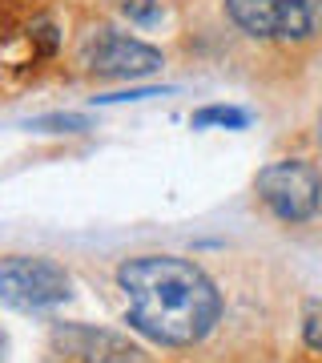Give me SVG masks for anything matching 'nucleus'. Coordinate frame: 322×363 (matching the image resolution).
I'll return each mask as SVG.
<instances>
[{
    "label": "nucleus",
    "instance_id": "obj_9",
    "mask_svg": "<svg viewBox=\"0 0 322 363\" xmlns=\"http://www.w3.org/2000/svg\"><path fill=\"white\" fill-rule=\"evenodd\" d=\"M133 25H157L161 21V0H113Z\"/></svg>",
    "mask_w": 322,
    "mask_h": 363
},
{
    "label": "nucleus",
    "instance_id": "obj_7",
    "mask_svg": "<svg viewBox=\"0 0 322 363\" xmlns=\"http://www.w3.org/2000/svg\"><path fill=\"white\" fill-rule=\"evenodd\" d=\"M190 125L193 130H246L250 125V113L238 109V105H202L190 117Z\"/></svg>",
    "mask_w": 322,
    "mask_h": 363
},
{
    "label": "nucleus",
    "instance_id": "obj_1",
    "mask_svg": "<svg viewBox=\"0 0 322 363\" xmlns=\"http://www.w3.org/2000/svg\"><path fill=\"white\" fill-rule=\"evenodd\" d=\"M129 327L161 347H193L218 327L222 295L197 262L178 255H137L117 267Z\"/></svg>",
    "mask_w": 322,
    "mask_h": 363
},
{
    "label": "nucleus",
    "instance_id": "obj_5",
    "mask_svg": "<svg viewBox=\"0 0 322 363\" xmlns=\"http://www.w3.org/2000/svg\"><path fill=\"white\" fill-rule=\"evenodd\" d=\"M85 65L97 73V77H121V81H137L149 77L166 65L161 52L154 45H145L137 37H125L117 28H101L97 37L85 45Z\"/></svg>",
    "mask_w": 322,
    "mask_h": 363
},
{
    "label": "nucleus",
    "instance_id": "obj_6",
    "mask_svg": "<svg viewBox=\"0 0 322 363\" xmlns=\"http://www.w3.org/2000/svg\"><path fill=\"white\" fill-rule=\"evenodd\" d=\"M52 335H57L64 355H73V359H81V363H137L142 359V347H137V343H129L125 335L105 331V327L64 323V327H57Z\"/></svg>",
    "mask_w": 322,
    "mask_h": 363
},
{
    "label": "nucleus",
    "instance_id": "obj_10",
    "mask_svg": "<svg viewBox=\"0 0 322 363\" xmlns=\"http://www.w3.org/2000/svg\"><path fill=\"white\" fill-rule=\"evenodd\" d=\"M37 130H52V133H81L89 130V117H77V113H52V117H40L33 121Z\"/></svg>",
    "mask_w": 322,
    "mask_h": 363
},
{
    "label": "nucleus",
    "instance_id": "obj_11",
    "mask_svg": "<svg viewBox=\"0 0 322 363\" xmlns=\"http://www.w3.org/2000/svg\"><path fill=\"white\" fill-rule=\"evenodd\" d=\"M318 142H322V117H318Z\"/></svg>",
    "mask_w": 322,
    "mask_h": 363
},
{
    "label": "nucleus",
    "instance_id": "obj_4",
    "mask_svg": "<svg viewBox=\"0 0 322 363\" xmlns=\"http://www.w3.org/2000/svg\"><path fill=\"white\" fill-rule=\"evenodd\" d=\"M226 13L246 37L306 40L322 25L318 0H226Z\"/></svg>",
    "mask_w": 322,
    "mask_h": 363
},
{
    "label": "nucleus",
    "instance_id": "obj_2",
    "mask_svg": "<svg viewBox=\"0 0 322 363\" xmlns=\"http://www.w3.org/2000/svg\"><path fill=\"white\" fill-rule=\"evenodd\" d=\"M254 190L278 222L302 226L322 210V169L302 157H278L266 169H258Z\"/></svg>",
    "mask_w": 322,
    "mask_h": 363
},
{
    "label": "nucleus",
    "instance_id": "obj_3",
    "mask_svg": "<svg viewBox=\"0 0 322 363\" xmlns=\"http://www.w3.org/2000/svg\"><path fill=\"white\" fill-rule=\"evenodd\" d=\"M73 295V279L52 259H33V255H8L0 259V303L13 311H49L61 307Z\"/></svg>",
    "mask_w": 322,
    "mask_h": 363
},
{
    "label": "nucleus",
    "instance_id": "obj_8",
    "mask_svg": "<svg viewBox=\"0 0 322 363\" xmlns=\"http://www.w3.org/2000/svg\"><path fill=\"white\" fill-rule=\"evenodd\" d=\"M302 347L310 355H322V298L302 303Z\"/></svg>",
    "mask_w": 322,
    "mask_h": 363
}]
</instances>
